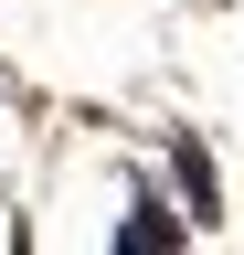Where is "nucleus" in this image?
I'll use <instances>...</instances> for the list:
<instances>
[{
	"mask_svg": "<svg viewBox=\"0 0 244 255\" xmlns=\"http://www.w3.org/2000/svg\"><path fill=\"white\" fill-rule=\"evenodd\" d=\"M117 245H128V255H170V245H180V223H170L160 202H138L128 223H117Z\"/></svg>",
	"mask_w": 244,
	"mask_h": 255,
	"instance_id": "f03ea898",
	"label": "nucleus"
},
{
	"mask_svg": "<svg viewBox=\"0 0 244 255\" xmlns=\"http://www.w3.org/2000/svg\"><path fill=\"white\" fill-rule=\"evenodd\" d=\"M170 170H180V191H191V213H223V181H212V149L202 138H170Z\"/></svg>",
	"mask_w": 244,
	"mask_h": 255,
	"instance_id": "f257e3e1",
	"label": "nucleus"
}]
</instances>
